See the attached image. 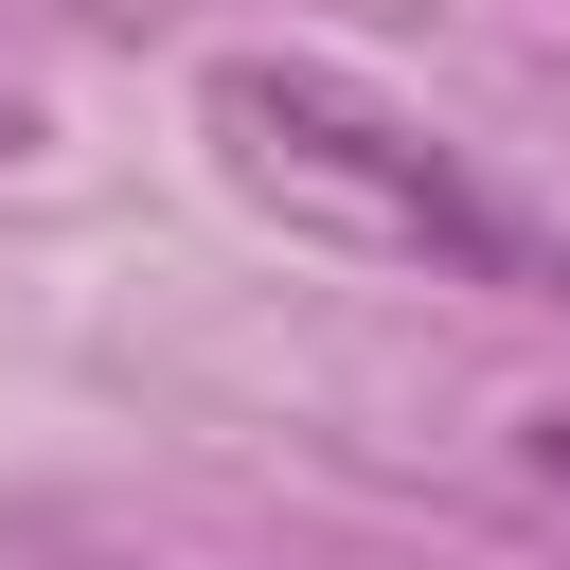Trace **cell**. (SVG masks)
<instances>
[{"instance_id":"cell-1","label":"cell","mask_w":570,"mask_h":570,"mask_svg":"<svg viewBox=\"0 0 570 570\" xmlns=\"http://www.w3.org/2000/svg\"><path fill=\"white\" fill-rule=\"evenodd\" d=\"M196 107H214V160H232L267 214L338 232V249H392V267H445V285H517V267H534V232H517L410 107H374V89H338V71L232 53Z\"/></svg>"},{"instance_id":"cell-3","label":"cell","mask_w":570,"mask_h":570,"mask_svg":"<svg viewBox=\"0 0 570 570\" xmlns=\"http://www.w3.org/2000/svg\"><path fill=\"white\" fill-rule=\"evenodd\" d=\"M18 142H36V107H18V89H0V160H18Z\"/></svg>"},{"instance_id":"cell-2","label":"cell","mask_w":570,"mask_h":570,"mask_svg":"<svg viewBox=\"0 0 570 570\" xmlns=\"http://www.w3.org/2000/svg\"><path fill=\"white\" fill-rule=\"evenodd\" d=\"M517 463H534V481L570 499V410H534V428H517Z\"/></svg>"}]
</instances>
